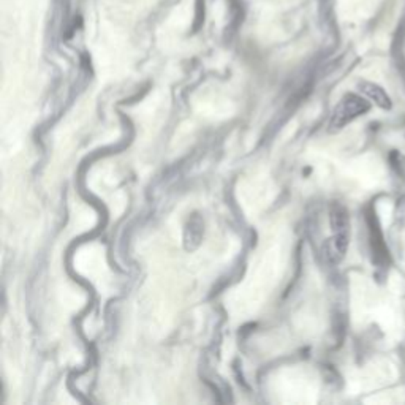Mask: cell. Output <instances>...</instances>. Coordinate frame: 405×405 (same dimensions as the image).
Segmentation results:
<instances>
[{
    "instance_id": "obj_1",
    "label": "cell",
    "mask_w": 405,
    "mask_h": 405,
    "mask_svg": "<svg viewBox=\"0 0 405 405\" xmlns=\"http://www.w3.org/2000/svg\"><path fill=\"white\" fill-rule=\"evenodd\" d=\"M369 109V103L366 100L359 98L357 96H347L339 103V107L336 108L334 116H332V125L334 127H342L345 125L347 122L357 118V116L366 113Z\"/></svg>"
},
{
    "instance_id": "obj_2",
    "label": "cell",
    "mask_w": 405,
    "mask_h": 405,
    "mask_svg": "<svg viewBox=\"0 0 405 405\" xmlns=\"http://www.w3.org/2000/svg\"><path fill=\"white\" fill-rule=\"evenodd\" d=\"M363 92L368 96L370 100H374V102L379 105L381 108H390L391 103H390V97L386 96V92L384 89L379 87L377 84H372V82H363L361 84Z\"/></svg>"
}]
</instances>
